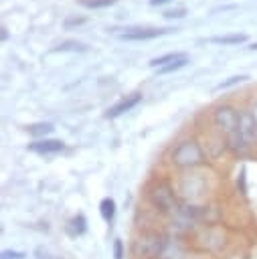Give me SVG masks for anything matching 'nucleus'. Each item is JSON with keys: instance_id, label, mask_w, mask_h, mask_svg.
Listing matches in <instances>:
<instances>
[{"instance_id": "obj_9", "label": "nucleus", "mask_w": 257, "mask_h": 259, "mask_svg": "<svg viewBox=\"0 0 257 259\" xmlns=\"http://www.w3.org/2000/svg\"><path fill=\"white\" fill-rule=\"evenodd\" d=\"M99 214H101V219L105 221V223H111L113 221V217H115V200L113 198H103L101 202H99Z\"/></svg>"}, {"instance_id": "obj_13", "label": "nucleus", "mask_w": 257, "mask_h": 259, "mask_svg": "<svg viewBox=\"0 0 257 259\" xmlns=\"http://www.w3.org/2000/svg\"><path fill=\"white\" fill-rule=\"evenodd\" d=\"M67 51L69 53H83V51H87V47L81 45V42H75V40H67V42L53 49V53H67Z\"/></svg>"}, {"instance_id": "obj_1", "label": "nucleus", "mask_w": 257, "mask_h": 259, "mask_svg": "<svg viewBox=\"0 0 257 259\" xmlns=\"http://www.w3.org/2000/svg\"><path fill=\"white\" fill-rule=\"evenodd\" d=\"M212 119H215V125L229 138L231 148L245 146V144L241 142V138H239V111H237V109H233L231 105H221V107L215 111Z\"/></svg>"}, {"instance_id": "obj_21", "label": "nucleus", "mask_w": 257, "mask_h": 259, "mask_svg": "<svg viewBox=\"0 0 257 259\" xmlns=\"http://www.w3.org/2000/svg\"><path fill=\"white\" fill-rule=\"evenodd\" d=\"M186 14V10L184 8H178V10H168V12H164V18H168V20H172V18H182Z\"/></svg>"}, {"instance_id": "obj_15", "label": "nucleus", "mask_w": 257, "mask_h": 259, "mask_svg": "<svg viewBox=\"0 0 257 259\" xmlns=\"http://www.w3.org/2000/svg\"><path fill=\"white\" fill-rule=\"evenodd\" d=\"M79 4L85 8H105V6L115 4V0H79Z\"/></svg>"}, {"instance_id": "obj_5", "label": "nucleus", "mask_w": 257, "mask_h": 259, "mask_svg": "<svg viewBox=\"0 0 257 259\" xmlns=\"http://www.w3.org/2000/svg\"><path fill=\"white\" fill-rule=\"evenodd\" d=\"M257 136V123H255V117L251 111H241L239 113V138L241 142L247 146L255 140Z\"/></svg>"}, {"instance_id": "obj_6", "label": "nucleus", "mask_w": 257, "mask_h": 259, "mask_svg": "<svg viewBox=\"0 0 257 259\" xmlns=\"http://www.w3.org/2000/svg\"><path fill=\"white\" fill-rule=\"evenodd\" d=\"M172 28H125V32L119 34L123 40H150L162 34H168Z\"/></svg>"}, {"instance_id": "obj_22", "label": "nucleus", "mask_w": 257, "mask_h": 259, "mask_svg": "<svg viewBox=\"0 0 257 259\" xmlns=\"http://www.w3.org/2000/svg\"><path fill=\"white\" fill-rule=\"evenodd\" d=\"M85 22V18L81 16V18H77V16H71V18H67L65 20V28H71V26H77V24H83Z\"/></svg>"}, {"instance_id": "obj_24", "label": "nucleus", "mask_w": 257, "mask_h": 259, "mask_svg": "<svg viewBox=\"0 0 257 259\" xmlns=\"http://www.w3.org/2000/svg\"><path fill=\"white\" fill-rule=\"evenodd\" d=\"M251 113H253V117H255V123H257V101H255V105H253V109H251Z\"/></svg>"}, {"instance_id": "obj_17", "label": "nucleus", "mask_w": 257, "mask_h": 259, "mask_svg": "<svg viewBox=\"0 0 257 259\" xmlns=\"http://www.w3.org/2000/svg\"><path fill=\"white\" fill-rule=\"evenodd\" d=\"M34 257H36V259H63V257L55 255L53 251H49L47 247H36V249H34Z\"/></svg>"}, {"instance_id": "obj_4", "label": "nucleus", "mask_w": 257, "mask_h": 259, "mask_svg": "<svg viewBox=\"0 0 257 259\" xmlns=\"http://www.w3.org/2000/svg\"><path fill=\"white\" fill-rule=\"evenodd\" d=\"M150 202L154 208L162 210V212H170V210H176V196H174V188L170 186V182L166 180H160L148 194Z\"/></svg>"}, {"instance_id": "obj_16", "label": "nucleus", "mask_w": 257, "mask_h": 259, "mask_svg": "<svg viewBox=\"0 0 257 259\" xmlns=\"http://www.w3.org/2000/svg\"><path fill=\"white\" fill-rule=\"evenodd\" d=\"M186 63H188V59H186V57H182V59H178V61H172V63H168V65L160 67V69H158V73H172V71H176V69L184 67Z\"/></svg>"}, {"instance_id": "obj_10", "label": "nucleus", "mask_w": 257, "mask_h": 259, "mask_svg": "<svg viewBox=\"0 0 257 259\" xmlns=\"http://www.w3.org/2000/svg\"><path fill=\"white\" fill-rule=\"evenodd\" d=\"M85 229H87V221H85V217H83V214L73 217V219L69 221V225H67V231H69V235H73V237L83 235V233H85Z\"/></svg>"}, {"instance_id": "obj_23", "label": "nucleus", "mask_w": 257, "mask_h": 259, "mask_svg": "<svg viewBox=\"0 0 257 259\" xmlns=\"http://www.w3.org/2000/svg\"><path fill=\"white\" fill-rule=\"evenodd\" d=\"M0 30H2V32H0V36H2V40H6V38H8V30H6L4 26H2Z\"/></svg>"}, {"instance_id": "obj_25", "label": "nucleus", "mask_w": 257, "mask_h": 259, "mask_svg": "<svg viewBox=\"0 0 257 259\" xmlns=\"http://www.w3.org/2000/svg\"><path fill=\"white\" fill-rule=\"evenodd\" d=\"M164 2H168V0H150V4H154V6L156 4H164Z\"/></svg>"}, {"instance_id": "obj_19", "label": "nucleus", "mask_w": 257, "mask_h": 259, "mask_svg": "<svg viewBox=\"0 0 257 259\" xmlns=\"http://www.w3.org/2000/svg\"><path fill=\"white\" fill-rule=\"evenodd\" d=\"M24 257L26 255L22 251H12V249H4L0 255V259H24Z\"/></svg>"}, {"instance_id": "obj_2", "label": "nucleus", "mask_w": 257, "mask_h": 259, "mask_svg": "<svg viewBox=\"0 0 257 259\" xmlns=\"http://www.w3.org/2000/svg\"><path fill=\"white\" fill-rule=\"evenodd\" d=\"M166 239L154 231L142 233L136 241H134V255L140 259H158L164 249H166Z\"/></svg>"}, {"instance_id": "obj_20", "label": "nucleus", "mask_w": 257, "mask_h": 259, "mask_svg": "<svg viewBox=\"0 0 257 259\" xmlns=\"http://www.w3.org/2000/svg\"><path fill=\"white\" fill-rule=\"evenodd\" d=\"M113 259H123V243L119 239L113 241Z\"/></svg>"}, {"instance_id": "obj_8", "label": "nucleus", "mask_w": 257, "mask_h": 259, "mask_svg": "<svg viewBox=\"0 0 257 259\" xmlns=\"http://www.w3.org/2000/svg\"><path fill=\"white\" fill-rule=\"evenodd\" d=\"M28 150L34 152V154H40V156H49V154L63 152V150H65V144H63L61 140L45 138V140H34L32 144H28Z\"/></svg>"}, {"instance_id": "obj_26", "label": "nucleus", "mask_w": 257, "mask_h": 259, "mask_svg": "<svg viewBox=\"0 0 257 259\" xmlns=\"http://www.w3.org/2000/svg\"><path fill=\"white\" fill-rule=\"evenodd\" d=\"M249 49H251V51H257V42H253V45H251Z\"/></svg>"}, {"instance_id": "obj_18", "label": "nucleus", "mask_w": 257, "mask_h": 259, "mask_svg": "<svg viewBox=\"0 0 257 259\" xmlns=\"http://www.w3.org/2000/svg\"><path fill=\"white\" fill-rule=\"evenodd\" d=\"M245 79H249V77H247V75H235V77H229L227 81L219 83V85H217V89H227V87L237 85V83H241V81H245Z\"/></svg>"}, {"instance_id": "obj_7", "label": "nucleus", "mask_w": 257, "mask_h": 259, "mask_svg": "<svg viewBox=\"0 0 257 259\" xmlns=\"http://www.w3.org/2000/svg\"><path fill=\"white\" fill-rule=\"evenodd\" d=\"M140 101H142V95H140V93H130V95H125L123 99H119L115 105H111V107L105 111V117H107V119L119 117L121 113H125V111H130L132 107H136Z\"/></svg>"}, {"instance_id": "obj_14", "label": "nucleus", "mask_w": 257, "mask_h": 259, "mask_svg": "<svg viewBox=\"0 0 257 259\" xmlns=\"http://www.w3.org/2000/svg\"><path fill=\"white\" fill-rule=\"evenodd\" d=\"M182 57H186L184 53H168V55H164V57H156V59H152L150 61V67H164V65H168V63H172V61H178V59H182Z\"/></svg>"}, {"instance_id": "obj_11", "label": "nucleus", "mask_w": 257, "mask_h": 259, "mask_svg": "<svg viewBox=\"0 0 257 259\" xmlns=\"http://www.w3.org/2000/svg\"><path fill=\"white\" fill-rule=\"evenodd\" d=\"M210 40H212V42H217V45H239V42H245V40H247V34H243V32H235V34H221V36H212Z\"/></svg>"}, {"instance_id": "obj_3", "label": "nucleus", "mask_w": 257, "mask_h": 259, "mask_svg": "<svg viewBox=\"0 0 257 259\" xmlns=\"http://www.w3.org/2000/svg\"><path fill=\"white\" fill-rule=\"evenodd\" d=\"M202 162H204V152L194 140L180 142L172 150V164L178 168H192V166H198Z\"/></svg>"}, {"instance_id": "obj_12", "label": "nucleus", "mask_w": 257, "mask_h": 259, "mask_svg": "<svg viewBox=\"0 0 257 259\" xmlns=\"http://www.w3.org/2000/svg\"><path fill=\"white\" fill-rule=\"evenodd\" d=\"M26 130H28V134H30L32 138H42V140H45V136H49V134L53 132V125L42 121V123H32V125H28Z\"/></svg>"}]
</instances>
